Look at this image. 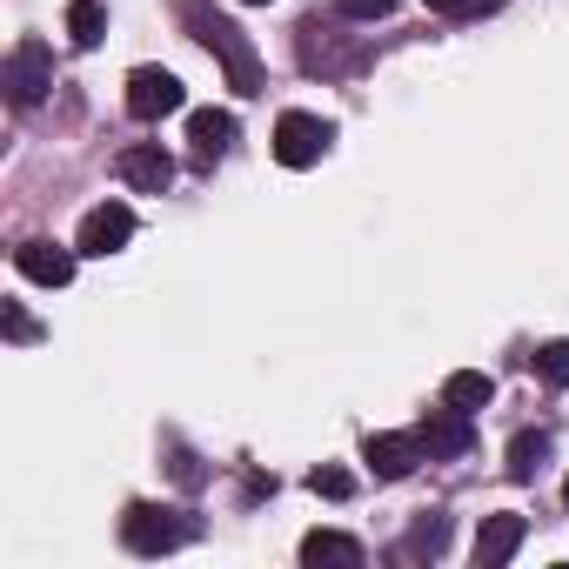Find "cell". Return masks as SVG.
Returning a JSON list of instances; mask_svg holds the SVG:
<instances>
[{
	"mask_svg": "<svg viewBox=\"0 0 569 569\" xmlns=\"http://www.w3.org/2000/svg\"><path fill=\"white\" fill-rule=\"evenodd\" d=\"M181 108H188V88L168 68H134L128 74V114L134 121H161V114H181Z\"/></svg>",
	"mask_w": 569,
	"mask_h": 569,
	"instance_id": "cell-5",
	"label": "cell"
},
{
	"mask_svg": "<svg viewBox=\"0 0 569 569\" xmlns=\"http://www.w3.org/2000/svg\"><path fill=\"white\" fill-rule=\"evenodd\" d=\"M121 542H128V556H174L181 542H194V516L168 509V502H128Z\"/></svg>",
	"mask_w": 569,
	"mask_h": 569,
	"instance_id": "cell-2",
	"label": "cell"
},
{
	"mask_svg": "<svg viewBox=\"0 0 569 569\" xmlns=\"http://www.w3.org/2000/svg\"><path fill=\"white\" fill-rule=\"evenodd\" d=\"M536 376H542L549 389H569V336H556V342L536 349Z\"/></svg>",
	"mask_w": 569,
	"mask_h": 569,
	"instance_id": "cell-18",
	"label": "cell"
},
{
	"mask_svg": "<svg viewBox=\"0 0 569 569\" xmlns=\"http://www.w3.org/2000/svg\"><path fill=\"white\" fill-rule=\"evenodd\" d=\"M542 456H549V436H542V429H516V442H509V476L529 482V476L542 469Z\"/></svg>",
	"mask_w": 569,
	"mask_h": 569,
	"instance_id": "cell-16",
	"label": "cell"
},
{
	"mask_svg": "<svg viewBox=\"0 0 569 569\" xmlns=\"http://www.w3.org/2000/svg\"><path fill=\"white\" fill-rule=\"evenodd\" d=\"M562 502H569V476H562Z\"/></svg>",
	"mask_w": 569,
	"mask_h": 569,
	"instance_id": "cell-24",
	"label": "cell"
},
{
	"mask_svg": "<svg viewBox=\"0 0 569 569\" xmlns=\"http://www.w3.org/2000/svg\"><path fill=\"white\" fill-rule=\"evenodd\" d=\"M0 88H8V101L14 108H41L48 101V88H54V54H48V41H14V54H8V68H0Z\"/></svg>",
	"mask_w": 569,
	"mask_h": 569,
	"instance_id": "cell-3",
	"label": "cell"
},
{
	"mask_svg": "<svg viewBox=\"0 0 569 569\" xmlns=\"http://www.w3.org/2000/svg\"><path fill=\"white\" fill-rule=\"evenodd\" d=\"M329 141H336V128H329L322 114L289 108V114L274 121V161H281V168H316V161L329 154Z\"/></svg>",
	"mask_w": 569,
	"mask_h": 569,
	"instance_id": "cell-4",
	"label": "cell"
},
{
	"mask_svg": "<svg viewBox=\"0 0 569 569\" xmlns=\"http://www.w3.org/2000/svg\"><path fill=\"white\" fill-rule=\"evenodd\" d=\"M68 41H74L81 54L108 41V8H101V0H68Z\"/></svg>",
	"mask_w": 569,
	"mask_h": 569,
	"instance_id": "cell-15",
	"label": "cell"
},
{
	"mask_svg": "<svg viewBox=\"0 0 569 569\" xmlns=\"http://www.w3.org/2000/svg\"><path fill=\"white\" fill-rule=\"evenodd\" d=\"M429 449H422V436L409 429V436H396V429H382V436H369L362 442V462L376 469V482H402V476H416V462H422Z\"/></svg>",
	"mask_w": 569,
	"mask_h": 569,
	"instance_id": "cell-9",
	"label": "cell"
},
{
	"mask_svg": "<svg viewBox=\"0 0 569 569\" xmlns=\"http://www.w3.org/2000/svg\"><path fill=\"white\" fill-rule=\"evenodd\" d=\"M302 562H309V569H322V562H329V569H362L369 549H362L356 536H342V529H309V536H302Z\"/></svg>",
	"mask_w": 569,
	"mask_h": 569,
	"instance_id": "cell-13",
	"label": "cell"
},
{
	"mask_svg": "<svg viewBox=\"0 0 569 569\" xmlns=\"http://www.w3.org/2000/svg\"><path fill=\"white\" fill-rule=\"evenodd\" d=\"M429 14H442V21H482V14H496V0H429Z\"/></svg>",
	"mask_w": 569,
	"mask_h": 569,
	"instance_id": "cell-20",
	"label": "cell"
},
{
	"mask_svg": "<svg viewBox=\"0 0 569 569\" xmlns=\"http://www.w3.org/2000/svg\"><path fill=\"white\" fill-rule=\"evenodd\" d=\"M181 8V21H188V34L221 61V74H228V88L234 94H261V54H254V41L228 21V14H214L208 0H174Z\"/></svg>",
	"mask_w": 569,
	"mask_h": 569,
	"instance_id": "cell-1",
	"label": "cell"
},
{
	"mask_svg": "<svg viewBox=\"0 0 569 569\" xmlns=\"http://www.w3.org/2000/svg\"><path fill=\"white\" fill-rule=\"evenodd\" d=\"M241 8H268V0H241Z\"/></svg>",
	"mask_w": 569,
	"mask_h": 569,
	"instance_id": "cell-23",
	"label": "cell"
},
{
	"mask_svg": "<svg viewBox=\"0 0 569 569\" xmlns=\"http://www.w3.org/2000/svg\"><path fill=\"white\" fill-rule=\"evenodd\" d=\"M522 536H529L522 516H482V529H476V569H502L522 549Z\"/></svg>",
	"mask_w": 569,
	"mask_h": 569,
	"instance_id": "cell-12",
	"label": "cell"
},
{
	"mask_svg": "<svg viewBox=\"0 0 569 569\" xmlns=\"http://www.w3.org/2000/svg\"><path fill=\"white\" fill-rule=\"evenodd\" d=\"M416 436H422V449H429V462H462L469 449H476V422L462 416V409H429L422 422H416Z\"/></svg>",
	"mask_w": 569,
	"mask_h": 569,
	"instance_id": "cell-7",
	"label": "cell"
},
{
	"mask_svg": "<svg viewBox=\"0 0 569 569\" xmlns=\"http://www.w3.org/2000/svg\"><path fill=\"white\" fill-rule=\"evenodd\" d=\"M396 8H402V0H336L342 21H389Z\"/></svg>",
	"mask_w": 569,
	"mask_h": 569,
	"instance_id": "cell-21",
	"label": "cell"
},
{
	"mask_svg": "<svg viewBox=\"0 0 569 569\" xmlns=\"http://www.w3.org/2000/svg\"><path fill=\"white\" fill-rule=\"evenodd\" d=\"M489 396H496V382H489L482 369H456V376L442 382V402H449V409H462V416L489 409Z\"/></svg>",
	"mask_w": 569,
	"mask_h": 569,
	"instance_id": "cell-14",
	"label": "cell"
},
{
	"mask_svg": "<svg viewBox=\"0 0 569 569\" xmlns=\"http://www.w3.org/2000/svg\"><path fill=\"white\" fill-rule=\"evenodd\" d=\"M188 148H194V168H214L234 148V114L228 108H194L188 114Z\"/></svg>",
	"mask_w": 569,
	"mask_h": 569,
	"instance_id": "cell-11",
	"label": "cell"
},
{
	"mask_svg": "<svg viewBox=\"0 0 569 569\" xmlns=\"http://www.w3.org/2000/svg\"><path fill=\"white\" fill-rule=\"evenodd\" d=\"M114 174H121L128 188H141V194H161V188L174 181V154H168L161 141H128V148L114 154Z\"/></svg>",
	"mask_w": 569,
	"mask_h": 569,
	"instance_id": "cell-8",
	"label": "cell"
},
{
	"mask_svg": "<svg viewBox=\"0 0 569 569\" xmlns=\"http://www.w3.org/2000/svg\"><path fill=\"white\" fill-rule=\"evenodd\" d=\"M0 329H8V342H34V336H41L34 316H28L21 302H0Z\"/></svg>",
	"mask_w": 569,
	"mask_h": 569,
	"instance_id": "cell-22",
	"label": "cell"
},
{
	"mask_svg": "<svg viewBox=\"0 0 569 569\" xmlns=\"http://www.w3.org/2000/svg\"><path fill=\"white\" fill-rule=\"evenodd\" d=\"M128 241H134V208H128V201H101V208L81 214V234H74L81 254H101V261H108V254H121Z\"/></svg>",
	"mask_w": 569,
	"mask_h": 569,
	"instance_id": "cell-6",
	"label": "cell"
},
{
	"mask_svg": "<svg viewBox=\"0 0 569 569\" xmlns=\"http://www.w3.org/2000/svg\"><path fill=\"white\" fill-rule=\"evenodd\" d=\"M309 489H316V496H329V502H349V496H356V476H349V469H316V476H309Z\"/></svg>",
	"mask_w": 569,
	"mask_h": 569,
	"instance_id": "cell-19",
	"label": "cell"
},
{
	"mask_svg": "<svg viewBox=\"0 0 569 569\" xmlns=\"http://www.w3.org/2000/svg\"><path fill=\"white\" fill-rule=\"evenodd\" d=\"M442 542H449V522H442V516H422L396 556H402V562H422V556H442Z\"/></svg>",
	"mask_w": 569,
	"mask_h": 569,
	"instance_id": "cell-17",
	"label": "cell"
},
{
	"mask_svg": "<svg viewBox=\"0 0 569 569\" xmlns=\"http://www.w3.org/2000/svg\"><path fill=\"white\" fill-rule=\"evenodd\" d=\"M74 254H81V248H54V241H21V248H14V268H21L28 281H41V289H68V281H74Z\"/></svg>",
	"mask_w": 569,
	"mask_h": 569,
	"instance_id": "cell-10",
	"label": "cell"
}]
</instances>
